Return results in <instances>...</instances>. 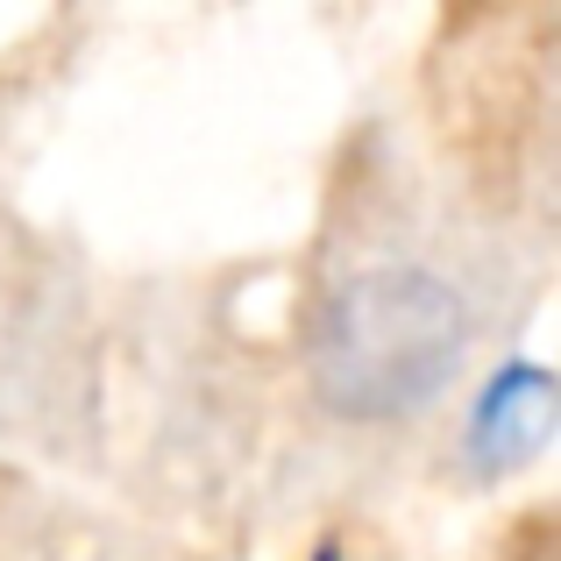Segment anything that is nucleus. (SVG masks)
Instances as JSON below:
<instances>
[{
    "instance_id": "nucleus-1",
    "label": "nucleus",
    "mask_w": 561,
    "mask_h": 561,
    "mask_svg": "<svg viewBox=\"0 0 561 561\" xmlns=\"http://www.w3.org/2000/svg\"><path fill=\"white\" fill-rule=\"evenodd\" d=\"M462 363V299L426 271L348 277L320 313V391L356 420L412 412Z\"/></svg>"
},
{
    "instance_id": "nucleus-2",
    "label": "nucleus",
    "mask_w": 561,
    "mask_h": 561,
    "mask_svg": "<svg viewBox=\"0 0 561 561\" xmlns=\"http://www.w3.org/2000/svg\"><path fill=\"white\" fill-rule=\"evenodd\" d=\"M548 434H554V377L534 370V363L497 377L477 405V426H469V440H477V455L491 469L534 462V455L548 448Z\"/></svg>"
},
{
    "instance_id": "nucleus-3",
    "label": "nucleus",
    "mask_w": 561,
    "mask_h": 561,
    "mask_svg": "<svg viewBox=\"0 0 561 561\" xmlns=\"http://www.w3.org/2000/svg\"><path fill=\"white\" fill-rule=\"evenodd\" d=\"M328 561H342V554H328Z\"/></svg>"
}]
</instances>
